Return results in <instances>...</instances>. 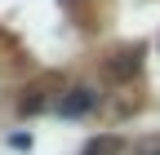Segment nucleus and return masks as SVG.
<instances>
[{
    "mask_svg": "<svg viewBox=\"0 0 160 155\" xmlns=\"http://www.w3.org/2000/svg\"><path fill=\"white\" fill-rule=\"evenodd\" d=\"M138 71H142L138 49H129V53H111L107 62H102V80H107V84H129Z\"/></svg>",
    "mask_w": 160,
    "mask_h": 155,
    "instance_id": "nucleus-1",
    "label": "nucleus"
},
{
    "mask_svg": "<svg viewBox=\"0 0 160 155\" xmlns=\"http://www.w3.org/2000/svg\"><path fill=\"white\" fill-rule=\"evenodd\" d=\"M93 106H98V93H93V89H67V98L58 102V111H62L67 120H76V115H89Z\"/></svg>",
    "mask_w": 160,
    "mask_h": 155,
    "instance_id": "nucleus-2",
    "label": "nucleus"
},
{
    "mask_svg": "<svg viewBox=\"0 0 160 155\" xmlns=\"http://www.w3.org/2000/svg\"><path fill=\"white\" fill-rule=\"evenodd\" d=\"M58 84H62V80H58V75H45V80H36V84L27 89V93H31V98H22V102H18V106H22L27 115H31V111H40V102H49V93H53Z\"/></svg>",
    "mask_w": 160,
    "mask_h": 155,
    "instance_id": "nucleus-3",
    "label": "nucleus"
},
{
    "mask_svg": "<svg viewBox=\"0 0 160 155\" xmlns=\"http://www.w3.org/2000/svg\"><path fill=\"white\" fill-rule=\"evenodd\" d=\"M85 155H125V138L120 133H98L85 142Z\"/></svg>",
    "mask_w": 160,
    "mask_h": 155,
    "instance_id": "nucleus-4",
    "label": "nucleus"
},
{
    "mask_svg": "<svg viewBox=\"0 0 160 155\" xmlns=\"http://www.w3.org/2000/svg\"><path fill=\"white\" fill-rule=\"evenodd\" d=\"M129 155H160V133H151V138H142V142H133Z\"/></svg>",
    "mask_w": 160,
    "mask_h": 155,
    "instance_id": "nucleus-5",
    "label": "nucleus"
}]
</instances>
